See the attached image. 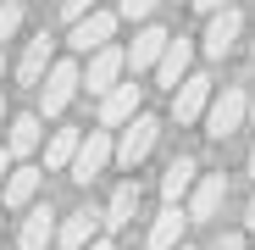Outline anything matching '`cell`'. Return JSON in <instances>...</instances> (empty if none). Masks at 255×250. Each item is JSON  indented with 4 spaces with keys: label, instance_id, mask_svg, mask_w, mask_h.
<instances>
[{
    "label": "cell",
    "instance_id": "6da1fadb",
    "mask_svg": "<svg viewBox=\"0 0 255 250\" xmlns=\"http://www.w3.org/2000/svg\"><path fill=\"white\" fill-rule=\"evenodd\" d=\"M117 161V139H111V128H89L83 134V145H78V156H72V167L67 173L78 178V184H95L106 167Z\"/></svg>",
    "mask_w": 255,
    "mask_h": 250
},
{
    "label": "cell",
    "instance_id": "7a4b0ae2",
    "mask_svg": "<svg viewBox=\"0 0 255 250\" xmlns=\"http://www.w3.org/2000/svg\"><path fill=\"white\" fill-rule=\"evenodd\" d=\"M78 89H83V67H78V61H56L50 78L39 83V117H61Z\"/></svg>",
    "mask_w": 255,
    "mask_h": 250
},
{
    "label": "cell",
    "instance_id": "3957f363",
    "mask_svg": "<svg viewBox=\"0 0 255 250\" xmlns=\"http://www.w3.org/2000/svg\"><path fill=\"white\" fill-rule=\"evenodd\" d=\"M211 100H217L211 78H205V72H189L178 89H172V122H178V128H189V122H205Z\"/></svg>",
    "mask_w": 255,
    "mask_h": 250
},
{
    "label": "cell",
    "instance_id": "277c9868",
    "mask_svg": "<svg viewBox=\"0 0 255 250\" xmlns=\"http://www.w3.org/2000/svg\"><path fill=\"white\" fill-rule=\"evenodd\" d=\"M244 117H250V95L239 89V83H228V89L211 100V111H205V134L211 139H228V134L244 128Z\"/></svg>",
    "mask_w": 255,
    "mask_h": 250
},
{
    "label": "cell",
    "instance_id": "5b68a950",
    "mask_svg": "<svg viewBox=\"0 0 255 250\" xmlns=\"http://www.w3.org/2000/svg\"><path fill=\"white\" fill-rule=\"evenodd\" d=\"M155 139H161V117H150V111H139L133 122H128L122 128V139H117V161L128 167V173H133V167L155 150Z\"/></svg>",
    "mask_w": 255,
    "mask_h": 250
},
{
    "label": "cell",
    "instance_id": "8992f818",
    "mask_svg": "<svg viewBox=\"0 0 255 250\" xmlns=\"http://www.w3.org/2000/svg\"><path fill=\"white\" fill-rule=\"evenodd\" d=\"M100 228H106V212L78 206V212H67L61 228H56V250H89V245L100 239Z\"/></svg>",
    "mask_w": 255,
    "mask_h": 250
},
{
    "label": "cell",
    "instance_id": "52a82bcc",
    "mask_svg": "<svg viewBox=\"0 0 255 250\" xmlns=\"http://www.w3.org/2000/svg\"><path fill=\"white\" fill-rule=\"evenodd\" d=\"M122 67H128V50H117V45L95 50V56H89V67H83V89H89L95 100H100V95H111L117 83H122Z\"/></svg>",
    "mask_w": 255,
    "mask_h": 250
},
{
    "label": "cell",
    "instance_id": "ba28073f",
    "mask_svg": "<svg viewBox=\"0 0 255 250\" xmlns=\"http://www.w3.org/2000/svg\"><path fill=\"white\" fill-rule=\"evenodd\" d=\"M50 67H56V39L39 33V39H28L22 56H17V83H22V89H39V83L50 78Z\"/></svg>",
    "mask_w": 255,
    "mask_h": 250
},
{
    "label": "cell",
    "instance_id": "9c48e42d",
    "mask_svg": "<svg viewBox=\"0 0 255 250\" xmlns=\"http://www.w3.org/2000/svg\"><path fill=\"white\" fill-rule=\"evenodd\" d=\"M117 17H122V11H89L83 22H72L67 45H72L78 56H95V50H106V45H111V33H117Z\"/></svg>",
    "mask_w": 255,
    "mask_h": 250
},
{
    "label": "cell",
    "instance_id": "30bf717a",
    "mask_svg": "<svg viewBox=\"0 0 255 250\" xmlns=\"http://www.w3.org/2000/svg\"><path fill=\"white\" fill-rule=\"evenodd\" d=\"M56 228H61V217L50 212V206H28L22 212V223H17V250H50L56 245Z\"/></svg>",
    "mask_w": 255,
    "mask_h": 250
},
{
    "label": "cell",
    "instance_id": "8fae6325",
    "mask_svg": "<svg viewBox=\"0 0 255 250\" xmlns=\"http://www.w3.org/2000/svg\"><path fill=\"white\" fill-rule=\"evenodd\" d=\"M144 111V89L139 83H117L111 95H100V128H128Z\"/></svg>",
    "mask_w": 255,
    "mask_h": 250
},
{
    "label": "cell",
    "instance_id": "7c38bea8",
    "mask_svg": "<svg viewBox=\"0 0 255 250\" xmlns=\"http://www.w3.org/2000/svg\"><path fill=\"white\" fill-rule=\"evenodd\" d=\"M200 39H205V56H217V61H222V56H233V50H239V39H244V17H239V6L217 11V17L205 22V33H200Z\"/></svg>",
    "mask_w": 255,
    "mask_h": 250
},
{
    "label": "cell",
    "instance_id": "4fadbf2b",
    "mask_svg": "<svg viewBox=\"0 0 255 250\" xmlns=\"http://www.w3.org/2000/svg\"><path fill=\"white\" fill-rule=\"evenodd\" d=\"M39 184H45V167H11V178L0 184V206L6 212H28L39 200Z\"/></svg>",
    "mask_w": 255,
    "mask_h": 250
},
{
    "label": "cell",
    "instance_id": "5bb4252c",
    "mask_svg": "<svg viewBox=\"0 0 255 250\" xmlns=\"http://www.w3.org/2000/svg\"><path fill=\"white\" fill-rule=\"evenodd\" d=\"M39 145H45V117H39V111H17V117L6 122V150H11L17 161H28Z\"/></svg>",
    "mask_w": 255,
    "mask_h": 250
},
{
    "label": "cell",
    "instance_id": "9a60e30c",
    "mask_svg": "<svg viewBox=\"0 0 255 250\" xmlns=\"http://www.w3.org/2000/svg\"><path fill=\"white\" fill-rule=\"evenodd\" d=\"M166 28H155V22H139V33H133V45H128V67L133 72H155V61H161V50H166Z\"/></svg>",
    "mask_w": 255,
    "mask_h": 250
},
{
    "label": "cell",
    "instance_id": "2e32d148",
    "mask_svg": "<svg viewBox=\"0 0 255 250\" xmlns=\"http://www.w3.org/2000/svg\"><path fill=\"white\" fill-rule=\"evenodd\" d=\"M189 61H194V45H189L183 33H172V39H166V50H161V61H155V83L178 89V83L189 78Z\"/></svg>",
    "mask_w": 255,
    "mask_h": 250
},
{
    "label": "cell",
    "instance_id": "e0dca14e",
    "mask_svg": "<svg viewBox=\"0 0 255 250\" xmlns=\"http://www.w3.org/2000/svg\"><path fill=\"white\" fill-rule=\"evenodd\" d=\"M194 184H200V161L194 156H172V161H166V173H161L166 206H183V195H194Z\"/></svg>",
    "mask_w": 255,
    "mask_h": 250
},
{
    "label": "cell",
    "instance_id": "ac0fdd59",
    "mask_svg": "<svg viewBox=\"0 0 255 250\" xmlns=\"http://www.w3.org/2000/svg\"><path fill=\"white\" fill-rule=\"evenodd\" d=\"M222 200H228V178L222 173H205L194 184V195H189V223H211L222 212Z\"/></svg>",
    "mask_w": 255,
    "mask_h": 250
},
{
    "label": "cell",
    "instance_id": "d6986e66",
    "mask_svg": "<svg viewBox=\"0 0 255 250\" xmlns=\"http://www.w3.org/2000/svg\"><path fill=\"white\" fill-rule=\"evenodd\" d=\"M183 228H189V212H183V206H166V212L150 223V250H178L183 245Z\"/></svg>",
    "mask_w": 255,
    "mask_h": 250
},
{
    "label": "cell",
    "instance_id": "ffe728a7",
    "mask_svg": "<svg viewBox=\"0 0 255 250\" xmlns=\"http://www.w3.org/2000/svg\"><path fill=\"white\" fill-rule=\"evenodd\" d=\"M78 145H83L78 128H56V134L45 139V173H67L72 156H78Z\"/></svg>",
    "mask_w": 255,
    "mask_h": 250
},
{
    "label": "cell",
    "instance_id": "44dd1931",
    "mask_svg": "<svg viewBox=\"0 0 255 250\" xmlns=\"http://www.w3.org/2000/svg\"><path fill=\"white\" fill-rule=\"evenodd\" d=\"M133 212H139V184H117L111 200H106V228H111V234L128 228V223H133Z\"/></svg>",
    "mask_w": 255,
    "mask_h": 250
},
{
    "label": "cell",
    "instance_id": "7402d4cb",
    "mask_svg": "<svg viewBox=\"0 0 255 250\" xmlns=\"http://www.w3.org/2000/svg\"><path fill=\"white\" fill-rule=\"evenodd\" d=\"M22 0H0V45H6V39H17V28H22Z\"/></svg>",
    "mask_w": 255,
    "mask_h": 250
},
{
    "label": "cell",
    "instance_id": "603a6c76",
    "mask_svg": "<svg viewBox=\"0 0 255 250\" xmlns=\"http://www.w3.org/2000/svg\"><path fill=\"white\" fill-rule=\"evenodd\" d=\"M155 6H161V0H117V11H122L128 22H150V17H155Z\"/></svg>",
    "mask_w": 255,
    "mask_h": 250
},
{
    "label": "cell",
    "instance_id": "cb8c5ba5",
    "mask_svg": "<svg viewBox=\"0 0 255 250\" xmlns=\"http://www.w3.org/2000/svg\"><path fill=\"white\" fill-rule=\"evenodd\" d=\"M89 11H100V0H61V22L72 28V22H83Z\"/></svg>",
    "mask_w": 255,
    "mask_h": 250
},
{
    "label": "cell",
    "instance_id": "d4e9b609",
    "mask_svg": "<svg viewBox=\"0 0 255 250\" xmlns=\"http://www.w3.org/2000/svg\"><path fill=\"white\" fill-rule=\"evenodd\" d=\"M211 250H244V234L239 228H222L217 239H211Z\"/></svg>",
    "mask_w": 255,
    "mask_h": 250
},
{
    "label": "cell",
    "instance_id": "484cf974",
    "mask_svg": "<svg viewBox=\"0 0 255 250\" xmlns=\"http://www.w3.org/2000/svg\"><path fill=\"white\" fill-rule=\"evenodd\" d=\"M189 6H194V11H205V17H217V11H228V6H233V0H189Z\"/></svg>",
    "mask_w": 255,
    "mask_h": 250
},
{
    "label": "cell",
    "instance_id": "4316f807",
    "mask_svg": "<svg viewBox=\"0 0 255 250\" xmlns=\"http://www.w3.org/2000/svg\"><path fill=\"white\" fill-rule=\"evenodd\" d=\"M11 161H17V156H11L6 145H0V184H6V178H11Z\"/></svg>",
    "mask_w": 255,
    "mask_h": 250
},
{
    "label": "cell",
    "instance_id": "83f0119b",
    "mask_svg": "<svg viewBox=\"0 0 255 250\" xmlns=\"http://www.w3.org/2000/svg\"><path fill=\"white\" fill-rule=\"evenodd\" d=\"M244 223H250V228H255V195H250V206H244Z\"/></svg>",
    "mask_w": 255,
    "mask_h": 250
},
{
    "label": "cell",
    "instance_id": "f1b7e54d",
    "mask_svg": "<svg viewBox=\"0 0 255 250\" xmlns=\"http://www.w3.org/2000/svg\"><path fill=\"white\" fill-rule=\"evenodd\" d=\"M89 250H117V245H111V239H106V234H100V239H95V245H89Z\"/></svg>",
    "mask_w": 255,
    "mask_h": 250
},
{
    "label": "cell",
    "instance_id": "f546056e",
    "mask_svg": "<svg viewBox=\"0 0 255 250\" xmlns=\"http://www.w3.org/2000/svg\"><path fill=\"white\" fill-rule=\"evenodd\" d=\"M6 122H11V111H6V100H0V128H6Z\"/></svg>",
    "mask_w": 255,
    "mask_h": 250
},
{
    "label": "cell",
    "instance_id": "4dcf8cb0",
    "mask_svg": "<svg viewBox=\"0 0 255 250\" xmlns=\"http://www.w3.org/2000/svg\"><path fill=\"white\" fill-rule=\"evenodd\" d=\"M250 173H255V145H250Z\"/></svg>",
    "mask_w": 255,
    "mask_h": 250
},
{
    "label": "cell",
    "instance_id": "1f68e13d",
    "mask_svg": "<svg viewBox=\"0 0 255 250\" xmlns=\"http://www.w3.org/2000/svg\"><path fill=\"white\" fill-rule=\"evenodd\" d=\"M250 117H255V89H250Z\"/></svg>",
    "mask_w": 255,
    "mask_h": 250
},
{
    "label": "cell",
    "instance_id": "d6a6232c",
    "mask_svg": "<svg viewBox=\"0 0 255 250\" xmlns=\"http://www.w3.org/2000/svg\"><path fill=\"white\" fill-rule=\"evenodd\" d=\"M0 72H6V56H0Z\"/></svg>",
    "mask_w": 255,
    "mask_h": 250
},
{
    "label": "cell",
    "instance_id": "836d02e7",
    "mask_svg": "<svg viewBox=\"0 0 255 250\" xmlns=\"http://www.w3.org/2000/svg\"><path fill=\"white\" fill-rule=\"evenodd\" d=\"M250 56H255V39H250Z\"/></svg>",
    "mask_w": 255,
    "mask_h": 250
},
{
    "label": "cell",
    "instance_id": "e575fe53",
    "mask_svg": "<svg viewBox=\"0 0 255 250\" xmlns=\"http://www.w3.org/2000/svg\"><path fill=\"white\" fill-rule=\"evenodd\" d=\"M178 250H194V245H178Z\"/></svg>",
    "mask_w": 255,
    "mask_h": 250
}]
</instances>
